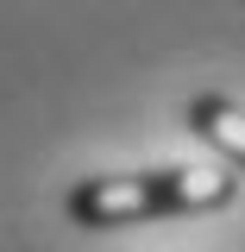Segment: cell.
I'll list each match as a JSON object with an SVG mask.
<instances>
[{
	"label": "cell",
	"mask_w": 245,
	"mask_h": 252,
	"mask_svg": "<svg viewBox=\"0 0 245 252\" xmlns=\"http://www.w3.org/2000/svg\"><path fill=\"white\" fill-rule=\"evenodd\" d=\"M189 126L214 145L233 170H245V107L239 101H226V94H201L195 107H189Z\"/></svg>",
	"instance_id": "3"
},
{
	"label": "cell",
	"mask_w": 245,
	"mask_h": 252,
	"mask_svg": "<svg viewBox=\"0 0 245 252\" xmlns=\"http://www.w3.org/2000/svg\"><path fill=\"white\" fill-rule=\"evenodd\" d=\"M157 215L151 177H88L69 189V220L76 227H126V220Z\"/></svg>",
	"instance_id": "1"
},
{
	"label": "cell",
	"mask_w": 245,
	"mask_h": 252,
	"mask_svg": "<svg viewBox=\"0 0 245 252\" xmlns=\"http://www.w3.org/2000/svg\"><path fill=\"white\" fill-rule=\"evenodd\" d=\"M157 215H189V208H226L239 177L226 164H176V170H151Z\"/></svg>",
	"instance_id": "2"
}]
</instances>
